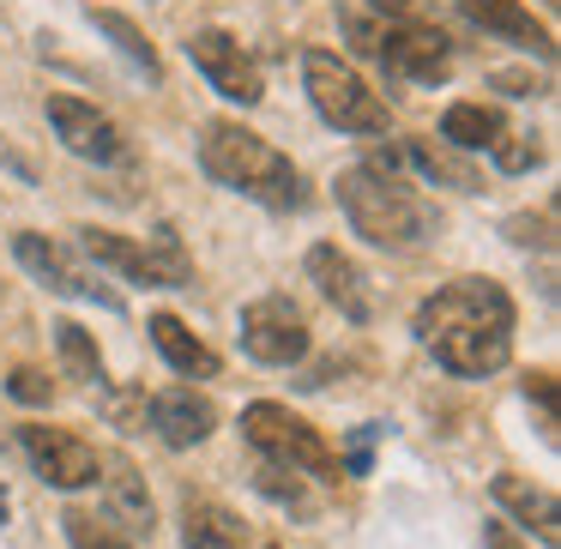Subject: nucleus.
<instances>
[{
  "mask_svg": "<svg viewBox=\"0 0 561 549\" xmlns=\"http://www.w3.org/2000/svg\"><path fill=\"white\" fill-rule=\"evenodd\" d=\"M61 525H67V537H73V549H134L122 531H110V525H103L98 513H85V507H73Z\"/></svg>",
  "mask_w": 561,
  "mask_h": 549,
  "instance_id": "obj_24",
  "label": "nucleus"
},
{
  "mask_svg": "<svg viewBox=\"0 0 561 549\" xmlns=\"http://www.w3.org/2000/svg\"><path fill=\"white\" fill-rule=\"evenodd\" d=\"M495 163L507 175H519V170H531V163H543V146H537V139H525V134H507L495 146Z\"/></svg>",
  "mask_w": 561,
  "mask_h": 549,
  "instance_id": "obj_27",
  "label": "nucleus"
},
{
  "mask_svg": "<svg viewBox=\"0 0 561 549\" xmlns=\"http://www.w3.org/2000/svg\"><path fill=\"white\" fill-rule=\"evenodd\" d=\"M459 13L471 19L477 31H489V37L531 49L537 61H549V55H556V37H549V25H537V19L525 13L519 0H459Z\"/></svg>",
  "mask_w": 561,
  "mask_h": 549,
  "instance_id": "obj_14",
  "label": "nucleus"
},
{
  "mask_svg": "<svg viewBox=\"0 0 561 549\" xmlns=\"http://www.w3.org/2000/svg\"><path fill=\"white\" fill-rule=\"evenodd\" d=\"M7 387H13L19 404H49V375H43V368H13Z\"/></svg>",
  "mask_w": 561,
  "mask_h": 549,
  "instance_id": "obj_28",
  "label": "nucleus"
},
{
  "mask_svg": "<svg viewBox=\"0 0 561 549\" xmlns=\"http://www.w3.org/2000/svg\"><path fill=\"white\" fill-rule=\"evenodd\" d=\"M440 139L459 151H495L501 139H507V122H501V110H489V103H453L447 115H440Z\"/></svg>",
  "mask_w": 561,
  "mask_h": 549,
  "instance_id": "obj_19",
  "label": "nucleus"
},
{
  "mask_svg": "<svg viewBox=\"0 0 561 549\" xmlns=\"http://www.w3.org/2000/svg\"><path fill=\"white\" fill-rule=\"evenodd\" d=\"M55 344H61V363L79 387H103V356H98V344H91V332L79 327V320H61V327H55Z\"/></svg>",
  "mask_w": 561,
  "mask_h": 549,
  "instance_id": "obj_23",
  "label": "nucleus"
},
{
  "mask_svg": "<svg viewBox=\"0 0 561 549\" xmlns=\"http://www.w3.org/2000/svg\"><path fill=\"white\" fill-rule=\"evenodd\" d=\"M483 549H531L513 537V525H483Z\"/></svg>",
  "mask_w": 561,
  "mask_h": 549,
  "instance_id": "obj_31",
  "label": "nucleus"
},
{
  "mask_svg": "<svg viewBox=\"0 0 561 549\" xmlns=\"http://www.w3.org/2000/svg\"><path fill=\"white\" fill-rule=\"evenodd\" d=\"M0 519H7V495H0Z\"/></svg>",
  "mask_w": 561,
  "mask_h": 549,
  "instance_id": "obj_32",
  "label": "nucleus"
},
{
  "mask_svg": "<svg viewBox=\"0 0 561 549\" xmlns=\"http://www.w3.org/2000/svg\"><path fill=\"white\" fill-rule=\"evenodd\" d=\"M79 248H85L98 266H115L127 284H163V290H187L194 284V260L182 254V236L163 224L158 236L146 242H127L115 230H79Z\"/></svg>",
  "mask_w": 561,
  "mask_h": 549,
  "instance_id": "obj_6",
  "label": "nucleus"
},
{
  "mask_svg": "<svg viewBox=\"0 0 561 549\" xmlns=\"http://www.w3.org/2000/svg\"><path fill=\"white\" fill-rule=\"evenodd\" d=\"M308 278L320 284V296H327V302L339 308L351 327H368V320H375V296H368V284H363V272H356V260L339 254L332 242H320L314 254H308Z\"/></svg>",
  "mask_w": 561,
  "mask_h": 549,
  "instance_id": "obj_13",
  "label": "nucleus"
},
{
  "mask_svg": "<svg viewBox=\"0 0 561 549\" xmlns=\"http://www.w3.org/2000/svg\"><path fill=\"white\" fill-rule=\"evenodd\" d=\"M339 206L351 218V230L375 248H416L428 230H435V211L399 182V175H375V170H344L339 175Z\"/></svg>",
  "mask_w": 561,
  "mask_h": 549,
  "instance_id": "obj_3",
  "label": "nucleus"
},
{
  "mask_svg": "<svg viewBox=\"0 0 561 549\" xmlns=\"http://www.w3.org/2000/svg\"><path fill=\"white\" fill-rule=\"evenodd\" d=\"M211 423H218V411H211V399L194 387H170V392L151 399V428H158L170 447H199V441L211 435Z\"/></svg>",
  "mask_w": 561,
  "mask_h": 549,
  "instance_id": "obj_15",
  "label": "nucleus"
},
{
  "mask_svg": "<svg viewBox=\"0 0 561 549\" xmlns=\"http://www.w3.org/2000/svg\"><path fill=\"white\" fill-rule=\"evenodd\" d=\"M302 79H308L314 110L327 115L339 134H387V103L363 85V73H356L351 61H339L332 49H308Z\"/></svg>",
  "mask_w": 561,
  "mask_h": 549,
  "instance_id": "obj_5",
  "label": "nucleus"
},
{
  "mask_svg": "<svg viewBox=\"0 0 561 549\" xmlns=\"http://www.w3.org/2000/svg\"><path fill=\"white\" fill-rule=\"evenodd\" d=\"M495 501H501L507 513H519V519L531 525V531L543 537L549 549H556V537H561V507H556V495H549V489H537V483H525V477L501 471V477H495Z\"/></svg>",
  "mask_w": 561,
  "mask_h": 549,
  "instance_id": "obj_17",
  "label": "nucleus"
},
{
  "mask_svg": "<svg viewBox=\"0 0 561 549\" xmlns=\"http://www.w3.org/2000/svg\"><path fill=\"white\" fill-rule=\"evenodd\" d=\"M416 332L459 380H483L513 356V296L495 278H453L416 308Z\"/></svg>",
  "mask_w": 561,
  "mask_h": 549,
  "instance_id": "obj_1",
  "label": "nucleus"
},
{
  "mask_svg": "<svg viewBox=\"0 0 561 549\" xmlns=\"http://www.w3.org/2000/svg\"><path fill=\"white\" fill-rule=\"evenodd\" d=\"M151 344H158V351L170 356V368H182V375H194V380L218 375V351H211V344H199L175 314H151Z\"/></svg>",
  "mask_w": 561,
  "mask_h": 549,
  "instance_id": "obj_20",
  "label": "nucleus"
},
{
  "mask_svg": "<svg viewBox=\"0 0 561 549\" xmlns=\"http://www.w3.org/2000/svg\"><path fill=\"white\" fill-rule=\"evenodd\" d=\"M525 392L543 404V435L556 441V423H561V416H556V375H525Z\"/></svg>",
  "mask_w": 561,
  "mask_h": 549,
  "instance_id": "obj_30",
  "label": "nucleus"
},
{
  "mask_svg": "<svg viewBox=\"0 0 561 549\" xmlns=\"http://www.w3.org/2000/svg\"><path fill=\"white\" fill-rule=\"evenodd\" d=\"M507 236H513V242H519V248H549V242H556V218H549V211H543V218H513L507 224Z\"/></svg>",
  "mask_w": 561,
  "mask_h": 549,
  "instance_id": "obj_29",
  "label": "nucleus"
},
{
  "mask_svg": "<svg viewBox=\"0 0 561 549\" xmlns=\"http://www.w3.org/2000/svg\"><path fill=\"white\" fill-rule=\"evenodd\" d=\"M242 428H248V441H254L272 465H284V471H308V477H320V483H339V477H344L339 453H332L327 441L302 423V416L284 411V404H248Z\"/></svg>",
  "mask_w": 561,
  "mask_h": 549,
  "instance_id": "obj_7",
  "label": "nucleus"
},
{
  "mask_svg": "<svg viewBox=\"0 0 561 549\" xmlns=\"http://www.w3.org/2000/svg\"><path fill=\"white\" fill-rule=\"evenodd\" d=\"M49 122H55V134L67 139V151H79V158H91V163H127L134 158L122 127L79 98H49Z\"/></svg>",
  "mask_w": 561,
  "mask_h": 549,
  "instance_id": "obj_12",
  "label": "nucleus"
},
{
  "mask_svg": "<svg viewBox=\"0 0 561 549\" xmlns=\"http://www.w3.org/2000/svg\"><path fill=\"white\" fill-rule=\"evenodd\" d=\"M380 435H387V428H380V423H363V428H356V435H351V447H344V477H368V465H375V441Z\"/></svg>",
  "mask_w": 561,
  "mask_h": 549,
  "instance_id": "obj_26",
  "label": "nucleus"
},
{
  "mask_svg": "<svg viewBox=\"0 0 561 549\" xmlns=\"http://www.w3.org/2000/svg\"><path fill=\"white\" fill-rule=\"evenodd\" d=\"M182 537H187V549H242L248 525L236 519L224 501L187 495V507H182Z\"/></svg>",
  "mask_w": 561,
  "mask_h": 549,
  "instance_id": "obj_18",
  "label": "nucleus"
},
{
  "mask_svg": "<svg viewBox=\"0 0 561 549\" xmlns=\"http://www.w3.org/2000/svg\"><path fill=\"white\" fill-rule=\"evenodd\" d=\"M91 25H98L103 37H115V49H122L134 67H146V79H163V61H158V49H151V37L127 13H115V7H91Z\"/></svg>",
  "mask_w": 561,
  "mask_h": 549,
  "instance_id": "obj_22",
  "label": "nucleus"
},
{
  "mask_svg": "<svg viewBox=\"0 0 561 549\" xmlns=\"http://www.w3.org/2000/svg\"><path fill=\"white\" fill-rule=\"evenodd\" d=\"M242 351L254 363L272 368H290L308 356V320L290 296H260V302L242 308Z\"/></svg>",
  "mask_w": 561,
  "mask_h": 549,
  "instance_id": "obj_8",
  "label": "nucleus"
},
{
  "mask_svg": "<svg viewBox=\"0 0 561 549\" xmlns=\"http://www.w3.org/2000/svg\"><path fill=\"white\" fill-rule=\"evenodd\" d=\"M375 25L368 19H351L356 43L387 67L392 79H416V85H440L453 73V43L440 37L435 25H423L411 0H375Z\"/></svg>",
  "mask_w": 561,
  "mask_h": 549,
  "instance_id": "obj_4",
  "label": "nucleus"
},
{
  "mask_svg": "<svg viewBox=\"0 0 561 549\" xmlns=\"http://www.w3.org/2000/svg\"><path fill=\"white\" fill-rule=\"evenodd\" d=\"M260 489H266L272 501H284V507L308 513V489L296 483V471H284V465H260Z\"/></svg>",
  "mask_w": 561,
  "mask_h": 549,
  "instance_id": "obj_25",
  "label": "nucleus"
},
{
  "mask_svg": "<svg viewBox=\"0 0 561 549\" xmlns=\"http://www.w3.org/2000/svg\"><path fill=\"white\" fill-rule=\"evenodd\" d=\"M399 158H404V163H416V170H423L428 182H447V187H459V194H477V187H483V175H477L465 158H453L447 146H435V139H411V146H404Z\"/></svg>",
  "mask_w": 561,
  "mask_h": 549,
  "instance_id": "obj_21",
  "label": "nucleus"
},
{
  "mask_svg": "<svg viewBox=\"0 0 561 549\" xmlns=\"http://www.w3.org/2000/svg\"><path fill=\"white\" fill-rule=\"evenodd\" d=\"M19 441H25V459L37 465L43 483H55V489L98 483V447H91L85 435H73V428L31 423V428H19Z\"/></svg>",
  "mask_w": 561,
  "mask_h": 549,
  "instance_id": "obj_9",
  "label": "nucleus"
},
{
  "mask_svg": "<svg viewBox=\"0 0 561 549\" xmlns=\"http://www.w3.org/2000/svg\"><path fill=\"white\" fill-rule=\"evenodd\" d=\"M199 170L218 187H230L242 199H260L272 211L302 206V175H296V163L278 146H266L260 134H248L242 122H206V134H199Z\"/></svg>",
  "mask_w": 561,
  "mask_h": 549,
  "instance_id": "obj_2",
  "label": "nucleus"
},
{
  "mask_svg": "<svg viewBox=\"0 0 561 549\" xmlns=\"http://www.w3.org/2000/svg\"><path fill=\"white\" fill-rule=\"evenodd\" d=\"M187 61L211 79V91H218V98L242 103V110L266 98V91H260V67L242 55V43H236L230 31H194V37H187Z\"/></svg>",
  "mask_w": 561,
  "mask_h": 549,
  "instance_id": "obj_10",
  "label": "nucleus"
},
{
  "mask_svg": "<svg viewBox=\"0 0 561 549\" xmlns=\"http://www.w3.org/2000/svg\"><path fill=\"white\" fill-rule=\"evenodd\" d=\"M13 254H19V266H25L31 278H43L55 296H79V302L122 308V296H115L103 278H91V272H79L73 260H67L61 248L49 242V236H37V230H19V236H13Z\"/></svg>",
  "mask_w": 561,
  "mask_h": 549,
  "instance_id": "obj_11",
  "label": "nucleus"
},
{
  "mask_svg": "<svg viewBox=\"0 0 561 549\" xmlns=\"http://www.w3.org/2000/svg\"><path fill=\"white\" fill-rule=\"evenodd\" d=\"M103 471V489H110V513L115 525H127V531H146L151 537V495H146V477L134 471V465L115 453V459H98Z\"/></svg>",
  "mask_w": 561,
  "mask_h": 549,
  "instance_id": "obj_16",
  "label": "nucleus"
}]
</instances>
